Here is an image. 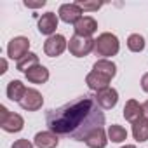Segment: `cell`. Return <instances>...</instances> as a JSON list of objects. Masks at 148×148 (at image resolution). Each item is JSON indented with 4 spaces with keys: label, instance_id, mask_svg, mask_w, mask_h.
I'll use <instances>...</instances> for the list:
<instances>
[{
    "label": "cell",
    "instance_id": "cell-3",
    "mask_svg": "<svg viewBox=\"0 0 148 148\" xmlns=\"http://www.w3.org/2000/svg\"><path fill=\"white\" fill-rule=\"evenodd\" d=\"M68 51L71 56L75 58H84L89 52L94 51V40L91 37H79V35H73L68 42Z\"/></svg>",
    "mask_w": 148,
    "mask_h": 148
},
{
    "label": "cell",
    "instance_id": "cell-24",
    "mask_svg": "<svg viewBox=\"0 0 148 148\" xmlns=\"http://www.w3.org/2000/svg\"><path fill=\"white\" fill-rule=\"evenodd\" d=\"M12 148H33V145L28 139H18L12 143Z\"/></svg>",
    "mask_w": 148,
    "mask_h": 148
},
{
    "label": "cell",
    "instance_id": "cell-2",
    "mask_svg": "<svg viewBox=\"0 0 148 148\" xmlns=\"http://www.w3.org/2000/svg\"><path fill=\"white\" fill-rule=\"evenodd\" d=\"M120 49V44H119V38L113 35V33H101L96 40H94V54L106 59L110 56H115Z\"/></svg>",
    "mask_w": 148,
    "mask_h": 148
},
{
    "label": "cell",
    "instance_id": "cell-25",
    "mask_svg": "<svg viewBox=\"0 0 148 148\" xmlns=\"http://www.w3.org/2000/svg\"><path fill=\"white\" fill-rule=\"evenodd\" d=\"M25 5H26V7H32V9L42 7V5H45V0H40V2H30V0H25Z\"/></svg>",
    "mask_w": 148,
    "mask_h": 148
},
{
    "label": "cell",
    "instance_id": "cell-12",
    "mask_svg": "<svg viewBox=\"0 0 148 148\" xmlns=\"http://www.w3.org/2000/svg\"><path fill=\"white\" fill-rule=\"evenodd\" d=\"M110 80L112 79H108L106 75H103V73H99V71H91V73H87V77H86V82H87V86H89V89H92V91H103V89H106V87H110L108 84H110Z\"/></svg>",
    "mask_w": 148,
    "mask_h": 148
},
{
    "label": "cell",
    "instance_id": "cell-14",
    "mask_svg": "<svg viewBox=\"0 0 148 148\" xmlns=\"http://www.w3.org/2000/svg\"><path fill=\"white\" fill-rule=\"evenodd\" d=\"M124 117L125 120H129L131 124H134L136 120H139L143 115V105H139L136 99H129L124 106Z\"/></svg>",
    "mask_w": 148,
    "mask_h": 148
},
{
    "label": "cell",
    "instance_id": "cell-29",
    "mask_svg": "<svg viewBox=\"0 0 148 148\" xmlns=\"http://www.w3.org/2000/svg\"><path fill=\"white\" fill-rule=\"evenodd\" d=\"M122 148H136L134 145H125V146H122Z\"/></svg>",
    "mask_w": 148,
    "mask_h": 148
},
{
    "label": "cell",
    "instance_id": "cell-22",
    "mask_svg": "<svg viewBox=\"0 0 148 148\" xmlns=\"http://www.w3.org/2000/svg\"><path fill=\"white\" fill-rule=\"evenodd\" d=\"M127 47H129V51H132V52H141V51L145 49V38H143L139 33H132V35H129V38H127Z\"/></svg>",
    "mask_w": 148,
    "mask_h": 148
},
{
    "label": "cell",
    "instance_id": "cell-28",
    "mask_svg": "<svg viewBox=\"0 0 148 148\" xmlns=\"http://www.w3.org/2000/svg\"><path fill=\"white\" fill-rule=\"evenodd\" d=\"M5 71H7V61L2 59V70H0V73H5Z\"/></svg>",
    "mask_w": 148,
    "mask_h": 148
},
{
    "label": "cell",
    "instance_id": "cell-19",
    "mask_svg": "<svg viewBox=\"0 0 148 148\" xmlns=\"http://www.w3.org/2000/svg\"><path fill=\"white\" fill-rule=\"evenodd\" d=\"M132 136L136 141H146L148 139V119L141 117L132 124Z\"/></svg>",
    "mask_w": 148,
    "mask_h": 148
},
{
    "label": "cell",
    "instance_id": "cell-5",
    "mask_svg": "<svg viewBox=\"0 0 148 148\" xmlns=\"http://www.w3.org/2000/svg\"><path fill=\"white\" fill-rule=\"evenodd\" d=\"M28 49H30V40L26 37H14L7 45V56L11 59L19 61L28 54Z\"/></svg>",
    "mask_w": 148,
    "mask_h": 148
},
{
    "label": "cell",
    "instance_id": "cell-27",
    "mask_svg": "<svg viewBox=\"0 0 148 148\" xmlns=\"http://www.w3.org/2000/svg\"><path fill=\"white\" fill-rule=\"evenodd\" d=\"M143 115L148 119V101H145V103H143Z\"/></svg>",
    "mask_w": 148,
    "mask_h": 148
},
{
    "label": "cell",
    "instance_id": "cell-4",
    "mask_svg": "<svg viewBox=\"0 0 148 148\" xmlns=\"http://www.w3.org/2000/svg\"><path fill=\"white\" fill-rule=\"evenodd\" d=\"M25 125V120L21 115L9 112L5 106H0V127L7 132H19Z\"/></svg>",
    "mask_w": 148,
    "mask_h": 148
},
{
    "label": "cell",
    "instance_id": "cell-17",
    "mask_svg": "<svg viewBox=\"0 0 148 148\" xmlns=\"http://www.w3.org/2000/svg\"><path fill=\"white\" fill-rule=\"evenodd\" d=\"M25 92H26V87H25V84L21 80H11L7 84V98L11 101H18L19 103L21 98L25 96Z\"/></svg>",
    "mask_w": 148,
    "mask_h": 148
},
{
    "label": "cell",
    "instance_id": "cell-18",
    "mask_svg": "<svg viewBox=\"0 0 148 148\" xmlns=\"http://www.w3.org/2000/svg\"><path fill=\"white\" fill-rule=\"evenodd\" d=\"M92 70L103 73V75H106L108 79H113L115 73H117V66H115V63L110 61V59H98V61L94 63Z\"/></svg>",
    "mask_w": 148,
    "mask_h": 148
},
{
    "label": "cell",
    "instance_id": "cell-15",
    "mask_svg": "<svg viewBox=\"0 0 148 148\" xmlns=\"http://www.w3.org/2000/svg\"><path fill=\"white\" fill-rule=\"evenodd\" d=\"M25 75H26L28 82H32V84H44L49 80V70L42 64H37V66L30 68Z\"/></svg>",
    "mask_w": 148,
    "mask_h": 148
},
{
    "label": "cell",
    "instance_id": "cell-6",
    "mask_svg": "<svg viewBox=\"0 0 148 148\" xmlns=\"http://www.w3.org/2000/svg\"><path fill=\"white\" fill-rule=\"evenodd\" d=\"M68 47V42L63 35H52L45 40L44 44V52L49 56V58H56V56H61L64 52V49Z\"/></svg>",
    "mask_w": 148,
    "mask_h": 148
},
{
    "label": "cell",
    "instance_id": "cell-23",
    "mask_svg": "<svg viewBox=\"0 0 148 148\" xmlns=\"http://www.w3.org/2000/svg\"><path fill=\"white\" fill-rule=\"evenodd\" d=\"M82 11H98L103 4L101 2H84V0H79V2H75Z\"/></svg>",
    "mask_w": 148,
    "mask_h": 148
},
{
    "label": "cell",
    "instance_id": "cell-1",
    "mask_svg": "<svg viewBox=\"0 0 148 148\" xmlns=\"http://www.w3.org/2000/svg\"><path fill=\"white\" fill-rule=\"evenodd\" d=\"M45 124L58 136L86 141L92 131L105 125V113L94 96L84 94L59 108L49 110L45 113Z\"/></svg>",
    "mask_w": 148,
    "mask_h": 148
},
{
    "label": "cell",
    "instance_id": "cell-10",
    "mask_svg": "<svg viewBox=\"0 0 148 148\" xmlns=\"http://www.w3.org/2000/svg\"><path fill=\"white\" fill-rule=\"evenodd\" d=\"M59 18L64 21V23H73L75 25L80 18H84L82 16V9L77 5V4H63L61 7H59Z\"/></svg>",
    "mask_w": 148,
    "mask_h": 148
},
{
    "label": "cell",
    "instance_id": "cell-11",
    "mask_svg": "<svg viewBox=\"0 0 148 148\" xmlns=\"http://www.w3.org/2000/svg\"><path fill=\"white\" fill-rule=\"evenodd\" d=\"M56 28H58V16L54 12H45V14L40 16V19H38V32L42 35L52 37Z\"/></svg>",
    "mask_w": 148,
    "mask_h": 148
},
{
    "label": "cell",
    "instance_id": "cell-16",
    "mask_svg": "<svg viewBox=\"0 0 148 148\" xmlns=\"http://www.w3.org/2000/svg\"><path fill=\"white\" fill-rule=\"evenodd\" d=\"M106 143H108V139H106V132H105L103 127L92 131V132L86 138V145H87L89 148H105Z\"/></svg>",
    "mask_w": 148,
    "mask_h": 148
},
{
    "label": "cell",
    "instance_id": "cell-21",
    "mask_svg": "<svg viewBox=\"0 0 148 148\" xmlns=\"http://www.w3.org/2000/svg\"><path fill=\"white\" fill-rule=\"evenodd\" d=\"M108 138L113 141V143H122L124 139H127V131L122 127V125H110L108 127Z\"/></svg>",
    "mask_w": 148,
    "mask_h": 148
},
{
    "label": "cell",
    "instance_id": "cell-8",
    "mask_svg": "<svg viewBox=\"0 0 148 148\" xmlns=\"http://www.w3.org/2000/svg\"><path fill=\"white\" fill-rule=\"evenodd\" d=\"M94 98H96L98 105H99L103 110H110V108H113V106L117 105V101H119V92H117L113 87H106V89H103V91H98Z\"/></svg>",
    "mask_w": 148,
    "mask_h": 148
},
{
    "label": "cell",
    "instance_id": "cell-7",
    "mask_svg": "<svg viewBox=\"0 0 148 148\" xmlns=\"http://www.w3.org/2000/svg\"><path fill=\"white\" fill-rule=\"evenodd\" d=\"M19 105H21V108H25V110H28V112H37V110L42 108L44 98H42V94H40L37 89H26V92H25V96L21 98Z\"/></svg>",
    "mask_w": 148,
    "mask_h": 148
},
{
    "label": "cell",
    "instance_id": "cell-26",
    "mask_svg": "<svg viewBox=\"0 0 148 148\" xmlns=\"http://www.w3.org/2000/svg\"><path fill=\"white\" fill-rule=\"evenodd\" d=\"M141 87H143L145 92H148V73H145L143 79H141Z\"/></svg>",
    "mask_w": 148,
    "mask_h": 148
},
{
    "label": "cell",
    "instance_id": "cell-20",
    "mask_svg": "<svg viewBox=\"0 0 148 148\" xmlns=\"http://www.w3.org/2000/svg\"><path fill=\"white\" fill-rule=\"evenodd\" d=\"M37 64H38V56H37L35 52H28L25 58H21V59L16 63V68H18L19 71L26 73L30 68H33V66H37Z\"/></svg>",
    "mask_w": 148,
    "mask_h": 148
},
{
    "label": "cell",
    "instance_id": "cell-9",
    "mask_svg": "<svg viewBox=\"0 0 148 148\" xmlns=\"http://www.w3.org/2000/svg\"><path fill=\"white\" fill-rule=\"evenodd\" d=\"M73 30H75V35H79V37H91L98 30V23H96L94 18L84 16L73 25Z\"/></svg>",
    "mask_w": 148,
    "mask_h": 148
},
{
    "label": "cell",
    "instance_id": "cell-13",
    "mask_svg": "<svg viewBox=\"0 0 148 148\" xmlns=\"http://www.w3.org/2000/svg\"><path fill=\"white\" fill-rule=\"evenodd\" d=\"M33 143L37 148H56L59 143V138H58V134H54L51 131H42V132L35 134Z\"/></svg>",
    "mask_w": 148,
    "mask_h": 148
}]
</instances>
